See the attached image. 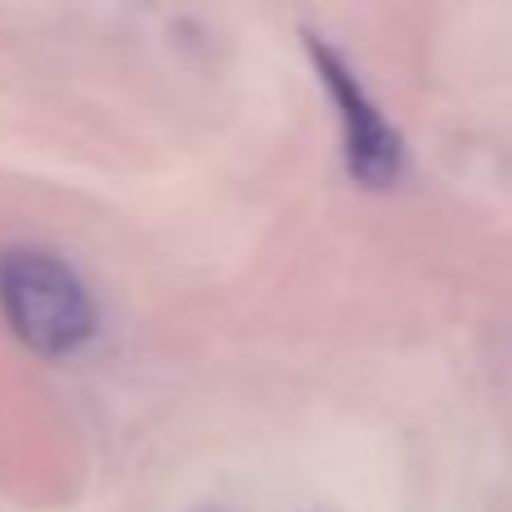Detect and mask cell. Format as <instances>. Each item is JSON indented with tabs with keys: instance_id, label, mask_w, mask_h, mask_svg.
I'll return each mask as SVG.
<instances>
[{
	"instance_id": "6da1fadb",
	"label": "cell",
	"mask_w": 512,
	"mask_h": 512,
	"mask_svg": "<svg viewBox=\"0 0 512 512\" xmlns=\"http://www.w3.org/2000/svg\"><path fill=\"white\" fill-rule=\"evenodd\" d=\"M0 315L9 333L45 360L81 351L99 328L81 274L45 248H9L0 256Z\"/></svg>"
},
{
	"instance_id": "7a4b0ae2",
	"label": "cell",
	"mask_w": 512,
	"mask_h": 512,
	"mask_svg": "<svg viewBox=\"0 0 512 512\" xmlns=\"http://www.w3.org/2000/svg\"><path fill=\"white\" fill-rule=\"evenodd\" d=\"M306 54H310V63H315L319 81H324L328 99H333L337 122H342L351 176L369 189L396 185L400 171H405V149H400V135L391 131V122L382 117V108L373 104L369 90L360 86L355 68L315 32H306Z\"/></svg>"
}]
</instances>
